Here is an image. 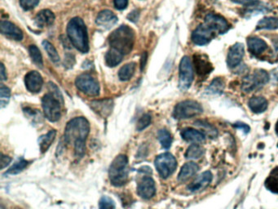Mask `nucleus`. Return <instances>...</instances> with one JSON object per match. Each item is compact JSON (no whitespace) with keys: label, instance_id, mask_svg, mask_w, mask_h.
<instances>
[{"label":"nucleus","instance_id":"obj_45","mask_svg":"<svg viewBox=\"0 0 278 209\" xmlns=\"http://www.w3.org/2000/svg\"><path fill=\"white\" fill-rule=\"evenodd\" d=\"M11 161H12V158L10 157L2 155V157H1V169H5L6 167L11 163Z\"/></svg>","mask_w":278,"mask_h":209},{"label":"nucleus","instance_id":"obj_51","mask_svg":"<svg viewBox=\"0 0 278 209\" xmlns=\"http://www.w3.org/2000/svg\"><path fill=\"white\" fill-rule=\"evenodd\" d=\"M276 132H277V133L278 134V120L277 123H276Z\"/></svg>","mask_w":278,"mask_h":209},{"label":"nucleus","instance_id":"obj_17","mask_svg":"<svg viewBox=\"0 0 278 209\" xmlns=\"http://www.w3.org/2000/svg\"><path fill=\"white\" fill-rule=\"evenodd\" d=\"M25 84L26 88L31 92L37 93L42 89L43 80L41 74L37 71L29 72L25 77Z\"/></svg>","mask_w":278,"mask_h":209},{"label":"nucleus","instance_id":"obj_53","mask_svg":"<svg viewBox=\"0 0 278 209\" xmlns=\"http://www.w3.org/2000/svg\"><path fill=\"white\" fill-rule=\"evenodd\" d=\"M276 78H277V79H278V74H277V77H276Z\"/></svg>","mask_w":278,"mask_h":209},{"label":"nucleus","instance_id":"obj_47","mask_svg":"<svg viewBox=\"0 0 278 209\" xmlns=\"http://www.w3.org/2000/svg\"><path fill=\"white\" fill-rule=\"evenodd\" d=\"M139 13L138 11H133L132 13H130L129 15L127 16V18L129 19L130 20H132L133 22L137 21L139 18Z\"/></svg>","mask_w":278,"mask_h":209},{"label":"nucleus","instance_id":"obj_30","mask_svg":"<svg viewBox=\"0 0 278 209\" xmlns=\"http://www.w3.org/2000/svg\"><path fill=\"white\" fill-rule=\"evenodd\" d=\"M123 54L117 51L116 49H111L107 52L105 55V62L107 66L110 67H114L121 63L123 58Z\"/></svg>","mask_w":278,"mask_h":209},{"label":"nucleus","instance_id":"obj_12","mask_svg":"<svg viewBox=\"0 0 278 209\" xmlns=\"http://www.w3.org/2000/svg\"><path fill=\"white\" fill-rule=\"evenodd\" d=\"M204 23L212 29L216 35H223L229 30V24L222 16L215 13H209L206 16Z\"/></svg>","mask_w":278,"mask_h":209},{"label":"nucleus","instance_id":"obj_19","mask_svg":"<svg viewBox=\"0 0 278 209\" xmlns=\"http://www.w3.org/2000/svg\"><path fill=\"white\" fill-rule=\"evenodd\" d=\"M118 21V17L113 12L109 10H104L99 13L96 17V23L99 27L108 30L114 26Z\"/></svg>","mask_w":278,"mask_h":209},{"label":"nucleus","instance_id":"obj_16","mask_svg":"<svg viewBox=\"0 0 278 209\" xmlns=\"http://www.w3.org/2000/svg\"><path fill=\"white\" fill-rule=\"evenodd\" d=\"M193 63L197 74L201 77L208 76L212 71V64L205 55L196 54L193 56Z\"/></svg>","mask_w":278,"mask_h":209},{"label":"nucleus","instance_id":"obj_6","mask_svg":"<svg viewBox=\"0 0 278 209\" xmlns=\"http://www.w3.org/2000/svg\"><path fill=\"white\" fill-rule=\"evenodd\" d=\"M202 112L203 108L200 103L192 100H186L175 105L173 116L176 120H188L201 115Z\"/></svg>","mask_w":278,"mask_h":209},{"label":"nucleus","instance_id":"obj_38","mask_svg":"<svg viewBox=\"0 0 278 209\" xmlns=\"http://www.w3.org/2000/svg\"><path fill=\"white\" fill-rule=\"evenodd\" d=\"M11 91L8 87H6L4 85H1L0 87V104L1 108L5 107L8 104L10 100Z\"/></svg>","mask_w":278,"mask_h":209},{"label":"nucleus","instance_id":"obj_49","mask_svg":"<svg viewBox=\"0 0 278 209\" xmlns=\"http://www.w3.org/2000/svg\"><path fill=\"white\" fill-rule=\"evenodd\" d=\"M146 61H147V52H144L143 55H142L141 57V70H144V67H145V65H146Z\"/></svg>","mask_w":278,"mask_h":209},{"label":"nucleus","instance_id":"obj_36","mask_svg":"<svg viewBox=\"0 0 278 209\" xmlns=\"http://www.w3.org/2000/svg\"><path fill=\"white\" fill-rule=\"evenodd\" d=\"M43 46L46 52H48V56H50L51 60L55 63H58L60 61V56H59L56 49H55V47L51 44L50 42L47 40L43 41Z\"/></svg>","mask_w":278,"mask_h":209},{"label":"nucleus","instance_id":"obj_8","mask_svg":"<svg viewBox=\"0 0 278 209\" xmlns=\"http://www.w3.org/2000/svg\"><path fill=\"white\" fill-rule=\"evenodd\" d=\"M155 167L162 178H167L174 174L177 168V161L172 154L163 153L155 159Z\"/></svg>","mask_w":278,"mask_h":209},{"label":"nucleus","instance_id":"obj_21","mask_svg":"<svg viewBox=\"0 0 278 209\" xmlns=\"http://www.w3.org/2000/svg\"><path fill=\"white\" fill-rule=\"evenodd\" d=\"M181 137L184 140L188 142L192 143V144H202L206 141V135L204 133L193 129V128H185L181 132Z\"/></svg>","mask_w":278,"mask_h":209},{"label":"nucleus","instance_id":"obj_40","mask_svg":"<svg viewBox=\"0 0 278 209\" xmlns=\"http://www.w3.org/2000/svg\"><path fill=\"white\" fill-rule=\"evenodd\" d=\"M99 209H115V203L109 196L101 197V199L99 201Z\"/></svg>","mask_w":278,"mask_h":209},{"label":"nucleus","instance_id":"obj_13","mask_svg":"<svg viewBox=\"0 0 278 209\" xmlns=\"http://www.w3.org/2000/svg\"><path fill=\"white\" fill-rule=\"evenodd\" d=\"M245 56V46L241 43H236L227 52V64L229 68L234 69L241 64Z\"/></svg>","mask_w":278,"mask_h":209},{"label":"nucleus","instance_id":"obj_35","mask_svg":"<svg viewBox=\"0 0 278 209\" xmlns=\"http://www.w3.org/2000/svg\"><path fill=\"white\" fill-rule=\"evenodd\" d=\"M157 138H158V140H159L160 143H161V145H162L163 148L168 150L172 146V135H171V133L168 131L166 130V129L160 130L158 133H157Z\"/></svg>","mask_w":278,"mask_h":209},{"label":"nucleus","instance_id":"obj_1","mask_svg":"<svg viewBox=\"0 0 278 209\" xmlns=\"http://www.w3.org/2000/svg\"><path fill=\"white\" fill-rule=\"evenodd\" d=\"M90 133V123L84 117H76L67 123L65 140L73 145L76 157L82 158L86 151V140Z\"/></svg>","mask_w":278,"mask_h":209},{"label":"nucleus","instance_id":"obj_25","mask_svg":"<svg viewBox=\"0 0 278 209\" xmlns=\"http://www.w3.org/2000/svg\"><path fill=\"white\" fill-rule=\"evenodd\" d=\"M91 104V107L96 113L103 116H106L111 112L113 102L111 100H106V101L94 102Z\"/></svg>","mask_w":278,"mask_h":209},{"label":"nucleus","instance_id":"obj_28","mask_svg":"<svg viewBox=\"0 0 278 209\" xmlns=\"http://www.w3.org/2000/svg\"><path fill=\"white\" fill-rule=\"evenodd\" d=\"M278 29V17H266L261 19L256 26V31L277 30Z\"/></svg>","mask_w":278,"mask_h":209},{"label":"nucleus","instance_id":"obj_10","mask_svg":"<svg viewBox=\"0 0 278 209\" xmlns=\"http://www.w3.org/2000/svg\"><path fill=\"white\" fill-rule=\"evenodd\" d=\"M75 85L78 89L91 97H96L100 93L98 81L91 74H83L79 75L76 79Z\"/></svg>","mask_w":278,"mask_h":209},{"label":"nucleus","instance_id":"obj_43","mask_svg":"<svg viewBox=\"0 0 278 209\" xmlns=\"http://www.w3.org/2000/svg\"><path fill=\"white\" fill-rule=\"evenodd\" d=\"M114 6L119 10H123L128 5V0H114Z\"/></svg>","mask_w":278,"mask_h":209},{"label":"nucleus","instance_id":"obj_9","mask_svg":"<svg viewBox=\"0 0 278 209\" xmlns=\"http://www.w3.org/2000/svg\"><path fill=\"white\" fill-rule=\"evenodd\" d=\"M179 72V87L181 91H187L193 81V69L190 56H185L181 59Z\"/></svg>","mask_w":278,"mask_h":209},{"label":"nucleus","instance_id":"obj_4","mask_svg":"<svg viewBox=\"0 0 278 209\" xmlns=\"http://www.w3.org/2000/svg\"><path fill=\"white\" fill-rule=\"evenodd\" d=\"M128 158L124 155H119L109 167V181L116 187L124 186L128 180Z\"/></svg>","mask_w":278,"mask_h":209},{"label":"nucleus","instance_id":"obj_34","mask_svg":"<svg viewBox=\"0 0 278 209\" xmlns=\"http://www.w3.org/2000/svg\"><path fill=\"white\" fill-rule=\"evenodd\" d=\"M29 52H30V55H31V59L34 61V63L39 68H43V56H42V54H41L39 49H38V47L35 46V45H31L29 47Z\"/></svg>","mask_w":278,"mask_h":209},{"label":"nucleus","instance_id":"obj_33","mask_svg":"<svg viewBox=\"0 0 278 209\" xmlns=\"http://www.w3.org/2000/svg\"><path fill=\"white\" fill-rule=\"evenodd\" d=\"M206 153L205 149L198 144H192L188 148L185 153V158L188 159H198L202 158Z\"/></svg>","mask_w":278,"mask_h":209},{"label":"nucleus","instance_id":"obj_23","mask_svg":"<svg viewBox=\"0 0 278 209\" xmlns=\"http://www.w3.org/2000/svg\"><path fill=\"white\" fill-rule=\"evenodd\" d=\"M199 170V166L193 162L185 163L180 169V174L178 175V181L185 182L194 176Z\"/></svg>","mask_w":278,"mask_h":209},{"label":"nucleus","instance_id":"obj_24","mask_svg":"<svg viewBox=\"0 0 278 209\" xmlns=\"http://www.w3.org/2000/svg\"><path fill=\"white\" fill-rule=\"evenodd\" d=\"M54 20H55L54 13L48 9L40 11L35 18L36 25L41 28L52 26L53 24Z\"/></svg>","mask_w":278,"mask_h":209},{"label":"nucleus","instance_id":"obj_52","mask_svg":"<svg viewBox=\"0 0 278 209\" xmlns=\"http://www.w3.org/2000/svg\"><path fill=\"white\" fill-rule=\"evenodd\" d=\"M5 209V208H4V206H3V204L1 205V209Z\"/></svg>","mask_w":278,"mask_h":209},{"label":"nucleus","instance_id":"obj_5","mask_svg":"<svg viewBox=\"0 0 278 209\" xmlns=\"http://www.w3.org/2000/svg\"><path fill=\"white\" fill-rule=\"evenodd\" d=\"M269 81V74L263 70H256L243 79L242 90L245 93H250L253 91L261 89L264 87Z\"/></svg>","mask_w":278,"mask_h":209},{"label":"nucleus","instance_id":"obj_15","mask_svg":"<svg viewBox=\"0 0 278 209\" xmlns=\"http://www.w3.org/2000/svg\"><path fill=\"white\" fill-rule=\"evenodd\" d=\"M212 181V174L210 171L204 172L197 176L188 186V190L192 193L202 192L210 185Z\"/></svg>","mask_w":278,"mask_h":209},{"label":"nucleus","instance_id":"obj_32","mask_svg":"<svg viewBox=\"0 0 278 209\" xmlns=\"http://www.w3.org/2000/svg\"><path fill=\"white\" fill-rule=\"evenodd\" d=\"M137 69V64L135 62H131L125 65L119 70V77L122 81H128L134 75Z\"/></svg>","mask_w":278,"mask_h":209},{"label":"nucleus","instance_id":"obj_31","mask_svg":"<svg viewBox=\"0 0 278 209\" xmlns=\"http://www.w3.org/2000/svg\"><path fill=\"white\" fill-rule=\"evenodd\" d=\"M225 87V81L222 78H215L209 87L206 90V92L209 95L222 94Z\"/></svg>","mask_w":278,"mask_h":209},{"label":"nucleus","instance_id":"obj_39","mask_svg":"<svg viewBox=\"0 0 278 209\" xmlns=\"http://www.w3.org/2000/svg\"><path fill=\"white\" fill-rule=\"evenodd\" d=\"M28 161L25 160V159L18 160L11 167L10 169H8V174H12V175L20 174L28 166Z\"/></svg>","mask_w":278,"mask_h":209},{"label":"nucleus","instance_id":"obj_18","mask_svg":"<svg viewBox=\"0 0 278 209\" xmlns=\"http://www.w3.org/2000/svg\"><path fill=\"white\" fill-rule=\"evenodd\" d=\"M0 30L1 33L6 37L14 39V40L20 41L22 40L23 32L20 28H18L17 26L12 23L8 20H2L0 24Z\"/></svg>","mask_w":278,"mask_h":209},{"label":"nucleus","instance_id":"obj_22","mask_svg":"<svg viewBox=\"0 0 278 209\" xmlns=\"http://www.w3.org/2000/svg\"><path fill=\"white\" fill-rule=\"evenodd\" d=\"M268 105V101L263 97H253L248 101V106L250 110L257 115L265 112Z\"/></svg>","mask_w":278,"mask_h":209},{"label":"nucleus","instance_id":"obj_11","mask_svg":"<svg viewBox=\"0 0 278 209\" xmlns=\"http://www.w3.org/2000/svg\"><path fill=\"white\" fill-rule=\"evenodd\" d=\"M215 35L212 29L203 22L192 31L191 38L192 43L197 46H204L212 40Z\"/></svg>","mask_w":278,"mask_h":209},{"label":"nucleus","instance_id":"obj_27","mask_svg":"<svg viewBox=\"0 0 278 209\" xmlns=\"http://www.w3.org/2000/svg\"><path fill=\"white\" fill-rule=\"evenodd\" d=\"M56 132L55 130H51L45 135L41 136L38 140L39 148L42 153H45L50 148L51 145L52 144L56 138Z\"/></svg>","mask_w":278,"mask_h":209},{"label":"nucleus","instance_id":"obj_7","mask_svg":"<svg viewBox=\"0 0 278 209\" xmlns=\"http://www.w3.org/2000/svg\"><path fill=\"white\" fill-rule=\"evenodd\" d=\"M62 104L63 102H60V100L52 93L44 95L42 99V106L45 117L50 122H56L60 120Z\"/></svg>","mask_w":278,"mask_h":209},{"label":"nucleus","instance_id":"obj_41","mask_svg":"<svg viewBox=\"0 0 278 209\" xmlns=\"http://www.w3.org/2000/svg\"><path fill=\"white\" fill-rule=\"evenodd\" d=\"M152 118L151 115L149 114H145L143 115L139 121L137 122V129L138 131L144 130L147 127H149L150 123H151Z\"/></svg>","mask_w":278,"mask_h":209},{"label":"nucleus","instance_id":"obj_44","mask_svg":"<svg viewBox=\"0 0 278 209\" xmlns=\"http://www.w3.org/2000/svg\"><path fill=\"white\" fill-rule=\"evenodd\" d=\"M233 127H235L236 128H238V129H242L245 133H249L250 130V127L247 124L243 123V122H236V123L233 124Z\"/></svg>","mask_w":278,"mask_h":209},{"label":"nucleus","instance_id":"obj_37","mask_svg":"<svg viewBox=\"0 0 278 209\" xmlns=\"http://www.w3.org/2000/svg\"><path fill=\"white\" fill-rule=\"evenodd\" d=\"M195 124L197 125V127L202 128V130L204 131V134L205 135H209L210 138H215L218 135V132L215 129L212 125L208 123V122L205 121H197L195 122Z\"/></svg>","mask_w":278,"mask_h":209},{"label":"nucleus","instance_id":"obj_26","mask_svg":"<svg viewBox=\"0 0 278 209\" xmlns=\"http://www.w3.org/2000/svg\"><path fill=\"white\" fill-rule=\"evenodd\" d=\"M271 10L270 7L267 5L265 3H260V2H256V3H251L249 5L245 6L244 9V15H256L259 13H268Z\"/></svg>","mask_w":278,"mask_h":209},{"label":"nucleus","instance_id":"obj_20","mask_svg":"<svg viewBox=\"0 0 278 209\" xmlns=\"http://www.w3.org/2000/svg\"><path fill=\"white\" fill-rule=\"evenodd\" d=\"M246 43H247L248 50L254 56H261L268 49V44H266L265 41L256 36L249 37Z\"/></svg>","mask_w":278,"mask_h":209},{"label":"nucleus","instance_id":"obj_48","mask_svg":"<svg viewBox=\"0 0 278 209\" xmlns=\"http://www.w3.org/2000/svg\"><path fill=\"white\" fill-rule=\"evenodd\" d=\"M1 79H2V81H4V80L7 79L5 67H4V65H3V63L1 64Z\"/></svg>","mask_w":278,"mask_h":209},{"label":"nucleus","instance_id":"obj_46","mask_svg":"<svg viewBox=\"0 0 278 209\" xmlns=\"http://www.w3.org/2000/svg\"><path fill=\"white\" fill-rule=\"evenodd\" d=\"M233 3H238V4H243V5H249L251 3L258 2L259 0H231Z\"/></svg>","mask_w":278,"mask_h":209},{"label":"nucleus","instance_id":"obj_29","mask_svg":"<svg viewBox=\"0 0 278 209\" xmlns=\"http://www.w3.org/2000/svg\"><path fill=\"white\" fill-rule=\"evenodd\" d=\"M264 186L269 192L278 194V167L271 172L268 178L266 179Z\"/></svg>","mask_w":278,"mask_h":209},{"label":"nucleus","instance_id":"obj_50","mask_svg":"<svg viewBox=\"0 0 278 209\" xmlns=\"http://www.w3.org/2000/svg\"><path fill=\"white\" fill-rule=\"evenodd\" d=\"M273 46L275 48L276 50L278 51V38H275L273 40Z\"/></svg>","mask_w":278,"mask_h":209},{"label":"nucleus","instance_id":"obj_42","mask_svg":"<svg viewBox=\"0 0 278 209\" xmlns=\"http://www.w3.org/2000/svg\"><path fill=\"white\" fill-rule=\"evenodd\" d=\"M39 3V0H20V7L25 11L31 10L35 8Z\"/></svg>","mask_w":278,"mask_h":209},{"label":"nucleus","instance_id":"obj_3","mask_svg":"<svg viewBox=\"0 0 278 209\" xmlns=\"http://www.w3.org/2000/svg\"><path fill=\"white\" fill-rule=\"evenodd\" d=\"M109 43L111 49L123 55L129 54L134 46V31L128 26H121L109 35Z\"/></svg>","mask_w":278,"mask_h":209},{"label":"nucleus","instance_id":"obj_2","mask_svg":"<svg viewBox=\"0 0 278 209\" xmlns=\"http://www.w3.org/2000/svg\"><path fill=\"white\" fill-rule=\"evenodd\" d=\"M67 35L73 47L82 53L89 51V41L86 25L81 18L74 17L70 20L67 26Z\"/></svg>","mask_w":278,"mask_h":209},{"label":"nucleus","instance_id":"obj_14","mask_svg":"<svg viewBox=\"0 0 278 209\" xmlns=\"http://www.w3.org/2000/svg\"><path fill=\"white\" fill-rule=\"evenodd\" d=\"M137 193L144 199H151L156 194V186L154 179L149 176L142 178L137 186Z\"/></svg>","mask_w":278,"mask_h":209}]
</instances>
